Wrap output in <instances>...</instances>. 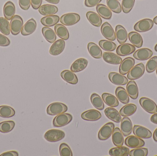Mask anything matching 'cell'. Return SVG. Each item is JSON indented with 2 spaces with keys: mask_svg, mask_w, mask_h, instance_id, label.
<instances>
[{
  "mask_svg": "<svg viewBox=\"0 0 157 156\" xmlns=\"http://www.w3.org/2000/svg\"><path fill=\"white\" fill-rule=\"evenodd\" d=\"M115 34L118 42L120 44H124L127 41L128 33L123 26L121 25L116 26L115 28Z\"/></svg>",
  "mask_w": 157,
  "mask_h": 156,
  "instance_id": "22",
  "label": "cell"
},
{
  "mask_svg": "<svg viewBox=\"0 0 157 156\" xmlns=\"http://www.w3.org/2000/svg\"><path fill=\"white\" fill-rule=\"evenodd\" d=\"M19 5L23 10H28L30 7L31 1L30 0H19Z\"/></svg>",
  "mask_w": 157,
  "mask_h": 156,
  "instance_id": "51",
  "label": "cell"
},
{
  "mask_svg": "<svg viewBox=\"0 0 157 156\" xmlns=\"http://www.w3.org/2000/svg\"><path fill=\"white\" fill-rule=\"evenodd\" d=\"M126 91L129 96L133 100H136L139 95V90L136 82L134 81H130L126 86Z\"/></svg>",
  "mask_w": 157,
  "mask_h": 156,
  "instance_id": "24",
  "label": "cell"
},
{
  "mask_svg": "<svg viewBox=\"0 0 157 156\" xmlns=\"http://www.w3.org/2000/svg\"><path fill=\"white\" fill-rule=\"evenodd\" d=\"M121 131L123 136H127L132 133L133 131V125L130 118L125 116L121 120Z\"/></svg>",
  "mask_w": 157,
  "mask_h": 156,
  "instance_id": "19",
  "label": "cell"
},
{
  "mask_svg": "<svg viewBox=\"0 0 157 156\" xmlns=\"http://www.w3.org/2000/svg\"><path fill=\"white\" fill-rule=\"evenodd\" d=\"M88 60L85 58H79L76 60L71 66V70L74 72H78L84 70L87 66Z\"/></svg>",
  "mask_w": 157,
  "mask_h": 156,
  "instance_id": "25",
  "label": "cell"
},
{
  "mask_svg": "<svg viewBox=\"0 0 157 156\" xmlns=\"http://www.w3.org/2000/svg\"><path fill=\"white\" fill-rule=\"evenodd\" d=\"M60 154L61 156H72L73 153L69 146L65 143H63L60 145Z\"/></svg>",
  "mask_w": 157,
  "mask_h": 156,
  "instance_id": "49",
  "label": "cell"
},
{
  "mask_svg": "<svg viewBox=\"0 0 157 156\" xmlns=\"http://www.w3.org/2000/svg\"><path fill=\"white\" fill-rule=\"evenodd\" d=\"M68 108L64 103L54 102L48 106L47 112L48 115H57L64 113L68 111Z\"/></svg>",
  "mask_w": 157,
  "mask_h": 156,
  "instance_id": "1",
  "label": "cell"
},
{
  "mask_svg": "<svg viewBox=\"0 0 157 156\" xmlns=\"http://www.w3.org/2000/svg\"><path fill=\"white\" fill-rule=\"evenodd\" d=\"M15 123L12 121H5L0 123V132L6 133L11 132L14 128Z\"/></svg>",
  "mask_w": 157,
  "mask_h": 156,
  "instance_id": "44",
  "label": "cell"
},
{
  "mask_svg": "<svg viewBox=\"0 0 157 156\" xmlns=\"http://www.w3.org/2000/svg\"><path fill=\"white\" fill-rule=\"evenodd\" d=\"M55 32L57 35L64 40H68L69 38V33L67 27L63 24H58L55 25Z\"/></svg>",
  "mask_w": 157,
  "mask_h": 156,
  "instance_id": "35",
  "label": "cell"
},
{
  "mask_svg": "<svg viewBox=\"0 0 157 156\" xmlns=\"http://www.w3.org/2000/svg\"><path fill=\"white\" fill-rule=\"evenodd\" d=\"M135 60L132 57H127L122 61L119 68V72L122 75H125L128 73L133 67Z\"/></svg>",
  "mask_w": 157,
  "mask_h": 156,
  "instance_id": "11",
  "label": "cell"
},
{
  "mask_svg": "<svg viewBox=\"0 0 157 156\" xmlns=\"http://www.w3.org/2000/svg\"><path fill=\"white\" fill-rule=\"evenodd\" d=\"M65 45V41L63 39H60L55 41L50 49V54L53 56L60 55L64 50Z\"/></svg>",
  "mask_w": 157,
  "mask_h": 156,
  "instance_id": "16",
  "label": "cell"
},
{
  "mask_svg": "<svg viewBox=\"0 0 157 156\" xmlns=\"http://www.w3.org/2000/svg\"><path fill=\"white\" fill-rule=\"evenodd\" d=\"M140 105L146 111L150 114H155L157 112L156 103L148 98L143 97L139 100Z\"/></svg>",
  "mask_w": 157,
  "mask_h": 156,
  "instance_id": "7",
  "label": "cell"
},
{
  "mask_svg": "<svg viewBox=\"0 0 157 156\" xmlns=\"http://www.w3.org/2000/svg\"><path fill=\"white\" fill-rule=\"evenodd\" d=\"M36 27V22L34 18H31L24 25L21 30V34L24 36L31 34L35 32Z\"/></svg>",
  "mask_w": 157,
  "mask_h": 156,
  "instance_id": "21",
  "label": "cell"
},
{
  "mask_svg": "<svg viewBox=\"0 0 157 156\" xmlns=\"http://www.w3.org/2000/svg\"><path fill=\"white\" fill-rule=\"evenodd\" d=\"M97 12L100 16L107 20H109L112 16V13L110 9L105 5L98 4L96 7Z\"/></svg>",
  "mask_w": 157,
  "mask_h": 156,
  "instance_id": "31",
  "label": "cell"
},
{
  "mask_svg": "<svg viewBox=\"0 0 157 156\" xmlns=\"http://www.w3.org/2000/svg\"><path fill=\"white\" fill-rule=\"evenodd\" d=\"M135 0H123L122 2V9L124 13H128L134 5Z\"/></svg>",
  "mask_w": 157,
  "mask_h": 156,
  "instance_id": "48",
  "label": "cell"
},
{
  "mask_svg": "<svg viewBox=\"0 0 157 156\" xmlns=\"http://www.w3.org/2000/svg\"><path fill=\"white\" fill-rule=\"evenodd\" d=\"M137 110V106L132 103L126 104L123 106L120 111V113L121 116H129L133 114Z\"/></svg>",
  "mask_w": 157,
  "mask_h": 156,
  "instance_id": "40",
  "label": "cell"
},
{
  "mask_svg": "<svg viewBox=\"0 0 157 156\" xmlns=\"http://www.w3.org/2000/svg\"><path fill=\"white\" fill-rule=\"evenodd\" d=\"M89 53L91 56L95 59L101 58L102 57V51L100 48L97 44L93 42H90L87 45Z\"/></svg>",
  "mask_w": 157,
  "mask_h": 156,
  "instance_id": "29",
  "label": "cell"
},
{
  "mask_svg": "<svg viewBox=\"0 0 157 156\" xmlns=\"http://www.w3.org/2000/svg\"><path fill=\"white\" fill-rule=\"evenodd\" d=\"M61 76L65 82L70 84L75 85L78 83V78L71 71H63L61 73Z\"/></svg>",
  "mask_w": 157,
  "mask_h": 156,
  "instance_id": "26",
  "label": "cell"
},
{
  "mask_svg": "<svg viewBox=\"0 0 157 156\" xmlns=\"http://www.w3.org/2000/svg\"><path fill=\"white\" fill-rule=\"evenodd\" d=\"M30 1L32 7L35 10L39 9L42 2V0H30Z\"/></svg>",
  "mask_w": 157,
  "mask_h": 156,
  "instance_id": "54",
  "label": "cell"
},
{
  "mask_svg": "<svg viewBox=\"0 0 157 156\" xmlns=\"http://www.w3.org/2000/svg\"><path fill=\"white\" fill-rule=\"evenodd\" d=\"M39 12L43 16L53 15L57 13L59 9L57 6L52 5L45 4L39 8Z\"/></svg>",
  "mask_w": 157,
  "mask_h": 156,
  "instance_id": "27",
  "label": "cell"
},
{
  "mask_svg": "<svg viewBox=\"0 0 157 156\" xmlns=\"http://www.w3.org/2000/svg\"><path fill=\"white\" fill-rule=\"evenodd\" d=\"M101 31L102 35L111 41H114L116 39V34L114 30L108 22H105L101 26Z\"/></svg>",
  "mask_w": 157,
  "mask_h": 156,
  "instance_id": "10",
  "label": "cell"
},
{
  "mask_svg": "<svg viewBox=\"0 0 157 156\" xmlns=\"http://www.w3.org/2000/svg\"><path fill=\"white\" fill-rule=\"evenodd\" d=\"M151 122L155 124H157V113H155L151 116L150 118Z\"/></svg>",
  "mask_w": 157,
  "mask_h": 156,
  "instance_id": "56",
  "label": "cell"
},
{
  "mask_svg": "<svg viewBox=\"0 0 157 156\" xmlns=\"http://www.w3.org/2000/svg\"><path fill=\"white\" fill-rule=\"evenodd\" d=\"M102 100L105 103L111 107H118L119 101L114 95L108 93H103L101 95Z\"/></svg>",
  "mask_w": 157,
  "mask_h": 156,
  "instance_id": "36",
  "label": "cell"
},
{
  "mask_svg": "<svg viewBox=\"0 0 157 156\" xmlns=\"http://www.w3.org/2000/svg\"><path fill=\"white\" fill-rule=\"evenodd\" d=\"M125 144L131 148H139L145 145V142L142 138L134 136H131L125 139Z\"/></svg>",
  "mask_w": 157,
  "mask_h": 156,
  "instance_id": "15",
  "label": "cell"
},
{
  "mask_svg": "<svg viewBox=\"0 0 157 156\" xmlns=\"http://www.w3.org/2000/svg\"><path fill=\"white\" fill-rule=\"evenodd\" d=\"M153 138H154V140L155 142H157V128L155 130V132H154Z\"/></svg>",
  "mask_w": 157,
  "mask_h": 156,
  "instance_id": "58",
  "label": "cell"
},
{
  "mask_svg": "<svg viewBox=\"0 0 157 156\" xmlns=\"http://www.w3.org/2000/svg\"><path fill=\"white\" fill-rule=\"evenodd\" d=\"M99 45L103 50L109 52L114 51L117 48L116 44L111 40H100L99 42Z\"/></svg>",
  "mask_w": 157,
  "mask_h": 156,
  "instance_id": "43",
  "label": "cell"
},
{
  "mask_svg": "<svg viewBox=\"0 0 157 156\" xmlns=\"http://www.w3.org/2000/svg\"><path fill=\"white\" fill-rule=\"evenodd\" d=\"M102 57L104 61L109 64L113 65H119L122 61V59L119 55L112 52H104L102 55Z\"/></svg>",
  "mask_w": 157,
  "mask_h": 156,
  "instance_id": "20",
  "label": "cell"
},
{
  "mask_svg": "<svg viewBox=\"0 0 157 156\" xmlns=\"http://www.w3.org/2000/svg\"><path fill=\"white\" fill-rule=\"evenodd\" d=\"M104 113L109 119L115 122L120 123L121 122V116L120 113L113 107L106 108L104 110Z\"/></svg>",
  "mask_w": 157,
  "mask_h": 156,
  "instance_id": "23",
  "label": "cell"
},
{
  "mask_svg": "<svg viewBox=\"0 0 157 156\" xmlns=\"http://www.w3.org/2000/svg\"><path fill=\"white\" fill-rule=\"evenodd\" d=\"M0 31L2 34L8 35L10 34V24L6 18L0 17Z\"/></svg>",
  "mask_w": 157,
  "mask_h": 156,
  "instance_id": "45",
  "label": "cell"
},
{
  "mask_svg": "<svg viewBox=\"0 0 157 156\" xmlns=\"http://www.w3.org/2000/svg\"><path fill=\"white\" fill-rule=\"evenodd\" d=\"M19 154L16 151H9L3 153L1 155V156H18Z\"/></svg>",
  "mask_w": 157,
  "mask_h": 156,
  "instance_id": "55",
  "label": "cell"
},
{
  "mask_svg": "<svg viewBox=\"0 0 157 156\" xmlns=\"http://www.w3.org/2000/svg\"><path fill=\"white\" fill-rule=\"evenodd\" d=\"M148 149L146 148H135L133 150H131L129 153L130 156H147L148 155Z\"/></svg>",
  "mask_w": 157,
  "mask_h": 156,
  "instance_id": "50",
  "label": "cell"
},
{
  "mask_svg": "<svg viewBox=\"0 0 157 156\" xmlns=\"http://www.w3.org/2000/svg\"><path fill=\"white\" fill-rule=\"evenodd\" d=\"M42 33L45 39L50 43H53L56 41L57 35L56 33L52 28L44 27L42 28Z\"/></svg>",
  "mask_w": 157,
  "mask_h": 156,
  "instance_id": "39",
  "label": "cell"
},
{
  "mask_svg": "<svg viewBox=\"0 0 157 156\" xmlns=\"http://www.w3.org/2000/svg\"><path fill=\"white\" fill-rule=\"evenodd\" d=\"M60 20L58 15L47 16L42 17L40 20L41 24L46 27H52L57 24Z\"/></svg>",
  "mask_w": 157,
  "mask_h": 156,
  "instance_id": "37",
  "label": "cell"
},
{
  "mask_svg": "<svg viewBox=\"0 0 157 156\" xmlns=\"http://www.w3.org/2000/svg\"><path fill=\"white\" fill-rule=\"evenodd\" d=\"M153 55V51L151 49L144 48L136 50L133 56L137 60H146L150 59Z\"/></svg>",
  "mask_w": 157,
  "mask_h": 156,
  "instance_id": "17",
  "label": "cell"
},
{
  "mask_svg": "<svg viewBox=\"0 0 157 156\" xmlns=\"http://www.w3.org/2000/svg\"><path fill=\"white\" fill-rule=\"evenodd\" d=\"M109 78L110 81L116 85H126L128 82V79L126 77L117 72H112L109 73Z\"/></svg>",
  "mask_w": 157,
  "mask_h": 156,
  "instance_id": "12",
  "label": "cell"
},
{
  "mask_svg": "<svg viewBox=\"0 0 157 156\" xmlns=\"http://www.w3.org/2000/svg\"><path fill=\"white\" fill-rule=\"evenodd\" d=\"M146 70L148 73H152L157 68V56H155L149 60L146 64Z\"/></svg>",
  "mask_w": 157,
  "mask_h": 156,
  "instance_id": "47",
  "label": "cell"
},
{
  "mask_svg": "<svg viewBox=\"0 0 157 156\" xmlns=\"http://www.w3.org/2000/svg\"><path fill=\"white\" fill-rule=\"evenodd\" d=\"M128 37L130 42L136 48L142 47L143 45V38L142 36L136 32H131L128 34Z\"/></svg>",
  "mask_w": 157,
  "mask_h": 156,
  "instance_id": "32",
  "label": "cell"
},
{
  "mask_svg": "<svg viewBox=\"0 0 157 156\" xmlns=\"http://www.w3.org/2000/svg\"><path fill=\"white\" fill-rule=\"evenodd\" d=\"M73 116L69 113H62L57 115L53 120L54 127H63L69 124L72 121Z\"/></svg>",
  "mask_w": 157,
  "mask_h": 156,
  "instance_id": "3",
  "label": "cell"
},
{
  "mask_svg": "<svg viewBox=\"0 0 157 156\" xmlns=\"http://www.w3.org/2000/svg\"><path fill=\"white\" fill-rule=\"evenodd\" d=\"M65 136V134L63 131L52 129L46 132L44 135V138L48 142L55 143L62 140Z\"/></svg>",
  "mask_w": 157,
  "mask_h": 156,
  "instance_id": "2",
  "label": "cell"
},
{
  "mask_svg": "<svg viewBox=\"0 0 157 156\" xmlns=\"http://www.w3.org/2000/svg\"><path fill=\"white\" fill-rule=\"evenodd\" d=\"M136 47L128 43L121 44L116 49V53L119 56H128L135 52Z\"/></svg>",
  "mask_w": 157,
  "mask_h": 156,
  "instance_id": "14",
  "label": "cell"
},
{
  "mask_svg": "<svg viewBox=\"0 0 157 156\" xmlns=\"http://www.w3.org/2000/svg\"><path fill=\"white\" fill-rule=\"evenodd\" d=\"M115 94L117 99L122 103L127 104L130 101L129 96L126 90L121 87H117L115 90Z\"/></svg>",
  "mask_w": 157,
  "mask_h": 156,
  "instance_id": "33",
  "label": "cell"
},
{
  "mask_svg": "<svg viewBox=\"0 0 157 156\" xmlns=\"http://www.w3.org/2000/svg\"><path fill=\"white\" fill-rule=\"evenodd\" d=\"M145 72V66L143 63L136 65L127 74V78L131 80L137 79L142 77Z\"/></svg>",
  "mask_w": 157,
  "mask_h": 156,
  "instance_id": "8",
  "label": "cell"
},
{
  "mask_svg": "<svg viewBox=\"0 0 157 156\" xmlns=\"http://www.w3.org/2000/svg\"><path fill=\"white\" fill-rule=\"evenodd\" d=\"M115 125L112 122H109L104 125L100 130L98 134V139L102 141L109 139L113 133Z\"/></svg>",
  "mask_w": 157,
  "mask_h": 156,
  "instance_id": "4",
  "label": "cell"
},
{
  "mask_svg": "<svg viewBox=\"0 0 157 156\" xmlns=\"http://www.w3.org/2000/svg\"><path fill=\"white\" fill-rule=\"evenodd\" d=\"M45 1L54 4H57L59 3L60 2V0H45Z\"/></svg>",
  "mask_w": 157,
  "mask_h": 156,
  "instance_id": "57",
  "label": "cell"
},
{
  "mask_svg": "<svg viewBox=\"0 0 157 156\" xmlns=\"http://www.w3.org/2000/svg\"><path fill=\"white\" fill-rule=\"evenodd\" d=\"M156 74H157V69H156Z\"/></svg>",
  "mask_w": 157,
  "mask_h": 156,
  "instance_id": "61",
  "label": "cell"
},
{
  "mask_svg": "<svg viewBox=\"0 0 157 156\" xmlns=\"http://www.w3.org/2000/svg\"><path fill=\"white\" fill-rule=\"evenodd\" d=\"M15 111L12 107L7 105L0 106V117L4 118H11L14 116Z\"/></svg>",
  "mask_w": 157,
  "mask_h": 156,
  "instance_id": "42",
  "label": "cell"
},
{
  "mask_svg": "<svg viewBox=\"0 0 157 156\" xmlns=\"http://www.w3.org/2000/svg\"><path fill=\"white\" fill-rule=\"evenodd\" d=\"M118 1H121V0H118Z\"/></svg>",
  "mask_w": 157,
  "mask_h": 156,
  "instance_id": "62",
  "label": "cell"
},
{
  "mask_svg": "<svg viewBox=\"0 0 157 156\" xmlns=\"http://www.w3.org/2000/svg\"><path fill=\"white\" fill-rule=\"evenodd\" d=\"M15 13V6L12 2L6 3L3 7V13L7 20H10L13 17Z\"/></svg>",
  "mask_w": 157,
  "mask_h": 156,
  "instance_id": "30",
  "label": "cell"
},
{
  "mask_svg": "<svg viewBox=\"0 0 157 156\" xmlns=\"http://www.w3.org/2000/svg\"><path fill=\"white\" fill-rule=\"evenodd\" d=\"M107 4L111 11L116 13H120L122 7L118 0H107Z\"/></svg>",
  "mask_w": 157,
  "mask_h": 156,
  "instance_id": "46",
  "label": "cell"
},
{
  "mask_svg": "<svg viewBox=\"0 0 157 156\" xmlns=\"http://www.w3.org/2000/svg\"><path fill=\"white\" fill-rule=\"evenodd\" d=\"M102 0H85V4L87 7H94L98 5Z\"/></svg>",
  "mask_w": 157,
  "mask_h": 156,
  "instance_id": "53",
  "label": "cell"
},
{
  "mask_svg": "<svg viewBox=\"0 0 157 156\" xmlns=\"http://www.w3.org/2000/svg\"><path fill=\"white\" fill-rule=\"evenodd\" d=\"M23 20L19 15H14L12 18L10 23V28L12 34L14 35L18 34L23 27Z\"/></svg>",
  "mask_w": 157,
  "mask_h": 156,
  "instance_id": "5",
  "label": "cell"
},
{
  "mask_svg": "<svg viewBox=\"0 0 157 156\" xmlns=\"http://www.w3.org/2000/svg\"><path fill=\"white\" fill-rule=\"evenodd\" d=\"M154 24V21L152 19L145 18L136 23L134 27V28L137 32L143 33L149 31L152 29Z\"/></svg>",
  "mask_w": 157,
  "mask_h": 156,
  "instance_id": "6",
  "label": "cell"
},
{
  "mask_svg": "<svg viewBox=\"0 0 157 156\" xmlns=\"http://www.w3.org/2000/svg\"><path fill=\"white\" fill-rule=\"evenodd\" d=\"M87 18L90 23L94 26L99 27L102 24V20L99 15L95 12L89 11L86 13Z\"/></svg>",
  "mask_w": 157,
  "mask_h": 156,
  "instance_id": "34",
  "label": "cell"
},
{
  "mask_svg": "<svg viewBox=\"0 0 157 156\" xmlns=\"http://www.w3.org/2000/svg\"><path fill=\"white\" fill-rule=\"evenodd\" d=\"M129 148L122 146L114 147L109 151V154L111 156H128L129 155Z\"/></svg>",
  "mask_w": 157,
  "mask_h": 156,
  "instance_id": "38",
  "label": "cell"
},
{
  "mask_svg": "<svg viewBox=\"0 0 157 156\" xmlns=\"http://www.w3.org/2000/svg\"><path fill=\"white\" fill-rule=\"evenodd\" d=\"M90 101L92 105L96 109L100 111H102L104 109L105 106L103 100L98 94L96 93L91 94Z\"/></svg>",
  "mask_w": 157,
  "mask_h": 156,
  "instance_id": "41",
  "label": "cell"
},
{
  "mask_svg": "<svg viewBox=\"0 0 157 156\" xmlns=\"http://www.w3.org/2000/svg\"><path fill=\"white\" fill-rule=\"evenodd\" d=\"M10 41L8 38L4 35L0 34V46H7L10 45Z\"/></svg>",
  "mask_w": 157,
  "mask_h": 156,
  "instance_id": "52",
  "label": "cell"
},
{
  "mask_svg": "<svg viewBox=\"0 0 157 156\" xmlns=\"http://www.w3.org/2000/svg\"><path fill=\"white\" fill-rule=\"evenodd\" d=\"M133 132L136 136L142 139H149L152 136V133L150 130L140 125H134Z\"/></svg>",
  "mask_w": 157,
  "mask_h": 156,
  "instance_id": "13",
  "label": "cell"
},
{
  "mask_svg": "<svg viewBox=\"0 0 157 156\" xmlns=\"http://www.w3.org/2000/svg\"><path fill=\"white\" fill-rule=\"evenodd\" d=\"M112 141L113 144L116 147L123 146L124 142L123 135L120 128H114L112 134Z\"/></svg>",
  "mask_w": 157,
  "mask_h": 156,
  "instance_id": "28",
  "label": "cell"
},
{
  "mask_svg": "<svg viewBox=\"0 0 157 156\" xmlns=\"http://www.w3.org/2000/svg\"><path fill=\"white\" fill-rule=\"evenodd\" d=\"M155 49L157 52V44L155 46Z\"/></svg>",
  "mask_w": 157,
  "mask_h": 156,
  "instance_id": "60",
  "label": "cell"
},
{
  "mask_svg": "<svg viewBox=\"0 0 157 156\" xmlns=\"http://www.w3.org/2000/svg\"><path fill=\"white\" fill-rule=\"evenodd\" d=\"M79 15L75 13H69L62 16L60 21L65 26H72L77 24L80 20Z\"/></svg>",
  "mask_w": 157,
  "mask_h": 156,
  "instance_id": "9",
  "label": "cell"
},
{
  "mask_svg": "<svg viewBox=\"0 0 157 156\" xmlns=\"http://www.w3.org/2000/svg\"><path fill=\"white\" fill-rule=\"evenodd\" d=\"M81 116L82 119L85 121L94 122L100 119L101 114L97 110H90L83 112Z\"/></svg>",
  "mask_w": 157,
  "mask_h": 156,
  "instance_id": "18",
  "label": "cell"
},
{
  "mask_svg": "<svg viewBox=\"0 0 157 156\" xmlns=\"http://www.w3.org/2000/svg\"><path fill=\"white\" fill-rule=\"evenodd\" d=\"M154 23L157 25V16L154 18Z\"/></svg>",
  "mask_w": 157,
  "mask_h": 156,
  "instance_id": "59",
  "label": "cell"
}]
</instances>
